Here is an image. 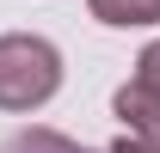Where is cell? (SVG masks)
Segmentation results:
<instances>
[{"label":"cell","mask_w":160,"mask_h":153,"mask_svg":"<svg viewBox=\"0 0 160 153\" xmlns=\"http://www.w3.org/2000/svg\"><path fill=\"white\" fill-rule=\"evenodd\" d=\"M105 153H154V147H148V141H136V135L123 129V135H117V141H111V147H105Z\"/></svg>","instance_id":"5"},{"label":"cell","mask_w":160,"mask_h":153,"mask_svg":"<svg viewBox=\"0 0 160 153\" xmlns=\"http://www.w3.org/2000/svg\"><path fill=\"white\" fill-rule=\"evenodd\" d=\"M111 110L123 116V129L136 135V141H148L160 153V37L136 55V74H129V86H117Z\"/></svg>","instance_id":"2"},{"label":"cell","mask_w":160,"mask_h":153,"mask_svg":"<svg viewBox=\"0 0 160 153\" xmlns=\"http://www.w3.org/2000/svg\"><path fill=\"white\" fill-rule=\"evenodd\" d=\"M86 6H92V19H99V25H123V31L160 19V0H86Z\"/></svg>","instance_id":"3"},{"label":"cell","mask_w":160,"mask_h":153,"mask_svg":"<svg viewBox=\"0 0 160 153\" xmlns=\"http://www.w3.org/2000/svg\"><path fill=\"white\" fill-rule=\"evenodd\" d=\"M0 153H92V147H80V141H68L56 129H25L19 141H6Z\"/></svg>","instance_id":"4"},{"label":"cell","mask_w":160,"mask_h":153,"mask_svg":"<svg viewBox=\"0 0 160 153\" xmlns=\"http://www.w3.org/2000/svg\"><path fill=\"white\" fill-rule=\"evenodd\" d=\"M62 86V49L49 37H31V31H6L0 37V110H37L49 104Z\"/></svg>","instance_id":"1"}]
</instances>
